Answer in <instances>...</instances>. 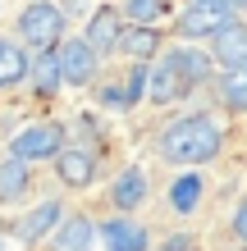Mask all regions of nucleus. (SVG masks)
<instances>
[{
	"label": "nucleus",
	"instance_id": "a878e982",
	"mask_svg": "<svg viewBox=\"0 0 247 251\" xmlns=\"http://www.w3.org/2000/svg\"><path fill=\"white\" fill-rule=\"evenodd\" d=\"M0 251H5V242H0Z\"/></svg>",
	"mask_w": 247,
	"mask_h": 251
},
{
	"label": "nucleus",
	"instance_id": "7ed1b4c3",
	"mask_svg": "<svg viewBox=\"0 0 247 251\" xmlns=\"http://www.w3.org/2000/svg\"><path fill=\"white\" fill-rule=\"evenodd\" d=\"M229 19H234V5L229 0H188L179 9V37H188V41L206 37L211 41Z\"/></svg>",
	"mask_w": 247,
	"mask_h": 251
},
{
	"label": "nucleus",
	"instance_id": "aec40b11",
	"mask_svg": "<svg viewBox=\"0 0 247 251\" xmlns=\"http://www.w3.org/2000/svg\"><path fill=\"white\" fill-rule=\"evenodd\" d=\"M169 60H174V69H179L183 87H192V82H201V78H206V60H201V55H192V50H174Z\"/></svg>",
	"mask_w": 247,
	"mask_h": 251
},
{
	"label": "nucleus",
	"instance_id": "f8f14e48",
	"mask_svg": "<svg viewBox=\"0 0 247 251\" xmlns=\"http://www.w3.org/2000/svg\"><path fill=\"white\" fill-rule=\"evenodd\" d=\"M92 238H101V228L92 224V219L87 215H69V219H60V228H55L51 251H87Z\"/></svg>",
	"mask_w": 247,
	"mask_h": 251
},
{
	"label": "nucleus",
	"instance_id": "a211bd4d",
	"mask_svg": "<svg viewBox=\"0 0 247 251\" xmlns=\"http://www.w3.org/2000/svg\"><path fill=\"white\" fill-rule=\"evenodd\" d=\"M156 46H161V32H156V23H137L133 32H124V41H119V50H124V55H133V60H151Z\"/></svg>",
	"mask_w": 247,
	"mask_h": 251
},
{
	"label": "nucleus",
	"instance_id": "39448f33",
	"mask_svg": "<svg viewBox=\"0 0 247 251\" xmlns=\"http://www.w3.org/2000/svg\"><path fill=\"white\" fill-rule=\"evenodd\" d=\"M60 69H64V82L69 87H87V82L96 78V46L87 37L60 41Z\"/></svg>",
	"mask_w": 247,
	"mask_h": 251
},
{
	"label": "nucleus",
	"instance_id": "6ab92c4d",
	"mask_svg": "<svg viewBox=\"0 0 247 251\" xmlns=\"http://www.w3.org/2000/svg\"><path fill=\"white\" fill-rule=\"evenodd\" d=\"M215 92H220V100H224V105L229 110H247V64L243 69H224V78L220 82H215Z\"/></svg>",
	"mask_w": 247,
	"mask_h": 251
},
{
	"label": "nucleus",
	"instance_id": "393cba45",
	"mask_svg": "<svg viewBox=\"0 0 247 251\" xmlns=\"http://www.w3.org/2000/svg\"><path fill=\"white\" fill-rule=\"evenodd\" d=\"M229 5H234V9H247V0H229Z\"/></svg>",
	"mask_w": 247,
	"mask_h": 251
},
{
	"label": "nucleus",
	"instance_id": "f257e3e1",
	"mask_svg": "<svg viewBox=\"0 0 247 251\" xmlns=\"http://www.w3.org/2000/svg\"><path fill=\"white\" fill-rule=\"evenodd\" d=\"M224 132L211 114H188V119H174L161 132V155L169 165H206V160L220 155Z\"/></svg>",
	"mask_w": 247,
	"mask_h": 251
},
{
	"label": "nucleus",
	"instance_id": "0eeeda50",
	"mask_svg": "<svg viewBox=\"0 0 247 251\" xmlns=\"http://www.w3.org/2000/svg\"><path fill=\"white\" fill-rule=\"evenodd\" d=\"M211 55H215V64H224V69H243L247 64V27L229 19L220 32L211 37Z\"/></svg>",
	"mask_w": 247,
	"mask_h": 251
},
{
	"label": "nucleus",
	"instance_id": "1a4fd4ad",
	"mask_svg": "<svg viewBox=\"0 0 247 251\" xmlns=\"http://www.w3.org/2000/svg\"><path fill=\"white\" fill-rule=\"evenodd\" d=\"M60 219H64V210H60V201H41L37 210H27L23 219H19V242H27V247H37L46 233H55L60 228Z\"/></svg>",
	"mask_w": 247,
	"mask_h": 251
},
{
	"label": "nucleus",
	"instance_id": "dca6fc26",
	"mask_svg": "<svg viewBox=\"0 0 247 251\" xmlns=\"http://www.w3.org/2000/svg\"><path fill=\"white\" fill-rule=\"evenodd\" d=\"M179 92H188V87H183V78H179V69H174V60H165L161 69L151 73V82H147V96L156 100V105H169V100L179 96Z\"/></svg>",
	"mask_w": 247,
	"mask_h": 251
},
{
	"label": "nucleus",
	"instance_id": "9d476101",
	"mask_svg": "<svg viewBox=\"0 0 247 251\" xmlns=\"http://www.w3.org/2000/svg\"><path fill=\"white\" fill-rule=\"evenodd\" d=\"M147 169H137V165H128L119 178L110 183V201H114V210H137L142 201H147Z\"/></svg>",
	"mask_w": 247,
	"mask_h": 251
},
{
	"label": "nucleus",
	"instance_id": "423d86ee",
	"mask_svg": "<svg viewBox=\"0 0 247 251\" xmlns=\"http://www.w3.org/2000/svg\"><path fill=\"white\" fill-rule=\"evenodd\" d=\"M55 174H60L64 187H87L96 178V155L87 151V146H64V151L55 155Z\"/></svg>",
	"mask_w": 247,
	"mask_h": 251
},
{
	"label": "nucleus",
	"instance_id": "412c9836",
	"mask_svg": "<svg viewBox=\"0 0 247 251\" xmlns=\"http://www.w3.org/2000/svg\"><path fill=\"white\" fill-rule=\"evenodd\" d=\"M165 9H169L165 0H124V19H133V23H156Z\"/></svg>",
	"mask_w": 247,
	"mask_h": 251
},
{
	"label": "nucleus",
	"instance_id": "f3484780",
	"mask_svg": "<svg viewBox=\"0 0 247 251\" xmlns=\"http://www.w3.org/2000/svg\"><path fill=\"white\" fill-rule=\"evenodd\" d=\"M23 78H27V55H23V46H14V41L0 37V92L14 87V82H23Z\"/></svg>",
	"mask_w": 247,
	"mask_h": 251
},
{
	"label": "nucleus",
	"instance_id": "20e7f679",
	"mask_svg": "<svg viewBox=\"0 0 247 251\" xmlns=\"http://www.w3.org/2000/svg\"><path fill=\"white\" fill-rule=\"evenodd\" d=\"M60 151H64V132L55 128V124H27L19 137L9 142V155L27 160V165H37V160H55Z\"/></svg>",
	"mask_w": 247,
	"mask_h": 251
},
{
	"label": "nucleus",
	"instance_id": "5701e85b",
	"mask_svg": "<svg viewBox=\"0 0 247 251\" xmlns=\"http://www.w3.org/2000/svg\"><path fill=\"white\" fill-rule=\"evenodd\" d=\"M234 238L238 247H247V201H238V210H234Z\"/></svg>",
	"mask_w": 247,
	"mask_h": 251
},
{
	"label": "nucleus",
	"instance_id": "4468645a",
	"mask_svg": "<svg viewBox=\"0 0 247 251\" xmlns=\"http://www.w3.org/2000/svg\"><path fill=\"white\" fill-rule=\"evenodd\" d=\"M32 187V169H27V160H19V155H5L0 160V201H19L23 192Z\"/></svg>",
	"mask_w": 247,
	"mask_h": 251
},
{
	"label": "nucleus",
	"instance_id": "6e6552de",
	"mask_svg": "<svg viewBox=\"0 0 247 251\" xmlns=\"http://www.w3.org/2000/svg\"><path fill=\"white\" fill-rule=\"evenodd\" d=\"M82 37L96 46V55H101V50H119V41H124V9H110V5L96 9Z\"/></svg>",
	"mask_w": 247,
	"mask_h": 251
},
{
	"label": "nucleus",
	"instance_id": "4be33fe9",
	"mask_svg": "<svg viewBox=\"0 0 247 251\" xmlns=\"http://www.w3.org/2000/svg\"><path fill=\"white\" fill-rule=\"evenodd\" d=\"M147 82H151V69H147V60H137V69L128 73V96L142 100V96H147Z\"/></svg>",
	"mask_w": 247,
	"mask_h": 251
},
{
	"label": "nucleus",
	"instance_id": "9b49d317",
	"mask_svg": "<svg viewBox=\"0 0 247 251\" xmlns=\"http://www.w3.org/2000/svg\"><path fill=\"white\" fill-rule=\"evenodd\" d=\"M101 242H106V251H147V228L119 215L101 224Z\"/></svg>",
	"mask_w": 247,
	"mask_h": 251
},
{
	"label": "nucleus",
	"instance_id": "2eb2a0df",
	"mask_svg": "<svg viewBox=\"0 0 247 251\" xmlns=\"http://www.w3.org/2000/svg\"><path fill=\"white\" fill-rule=\"evenodd\" d=\"M201 192H206L201 174H179V178L169 183V210H179V215H192L197 205H201Z\"/></svg>",
	"mask_w": 247,
	"mask_h": 251
},
{
	"label": "nucleus",
	"instance_id": "f03ea898",
	"mask_svg": "<svg viewBox=\"0 0 247 251\" xmlns=\"http://www.w3.org/2000/svg\"><path fill=\"white\" fill-rule=\"evenodd\" d=\"M19 32L27 46L46 50V46H60L64 41V9L55 0H32L23 14H19Z\"/></svg>",
	"mask_w": 247,
	"mask_h": 251
},
{
	"label": "nucleus",
	"instance_id": "ddd939ff",
	"mask_svg": "<svg viewBox=\"0 0 247 251\" xmlns=\"http://www.w3.org/2000/svg\"><path fill=\"white\" fill-rule=\"evenodd\" d=\"M27 73H32V87L37 92H55V87H64V69H60V46H46L32 55V64H27Z\"/></svg>",
	"mask_w": 247,
	"mask_h": 251
},
{
	"label": "nucleus",
	"instance_id": "b1692460",
	"mask_svg": "<svg viewBox=\"0 0 247 251\" xmlns=\"http://www.w3.org/2000/svg\"><path fill=\"white\" fill-rule=\"evenodd\" d=\"M188 247H192V242H188V238H174V242H169L165 251H188Z\"/></svg>",
	"mask_w": 247,
	"mask_h": 251
}]
</instances>
